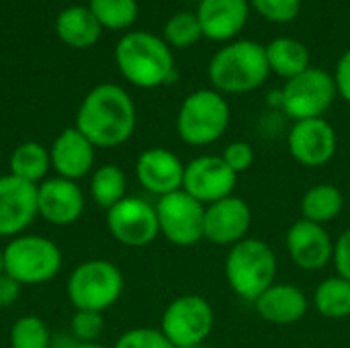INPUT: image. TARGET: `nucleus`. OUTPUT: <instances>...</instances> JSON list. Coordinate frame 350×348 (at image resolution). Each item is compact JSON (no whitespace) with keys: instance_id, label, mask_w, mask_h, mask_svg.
Returning a JSON list of instances; mask_svg holds the SVG:
<instances>
[{"instance_id":"nucleus-8","label":"nucleus","mask_w":350,"mask_h":348,"mask_svg":"<svg viewBox=\"0 0 350 348\" xmlns=\"http://www.w3.org/2000/svg\"><path fill=\"white\" fill-rule=\"evenodd\" d=\"M213 322L211 304L197 293H187L166 306L160 330L174 348H197L209 338Z\"/></svg>"},{"instance_id":"nucleus-25","label":"nucleus","mask_w":350,"mask_h":348,"mask_svg":"<svg viewBox=\"0 0 350 348\" xmlns=\"http://www.w3.org/2000/svg\"><path fill=\"white\" fill-rule=\"evenodd\" d=\"M8 174L25 183L39 185L47 178V172L51 168L49 150L39 142H23L12 150L8 158Z\"/></svg>"},{"instance_id":"nucleus-39","label":"nucleus","mask_w":350,"mask_h":348,"mask_svg":"<svg viewBox=\"0 0 350 348\" xmlns=\"http://www.w3.org/2000/svg\"><path fill=\"white\" fill-rule=\"evenodd\" d=\"M0 275H4V248H0Z\"/></svg>"},{"instance_id":"nucleus-34","label":"nucleus","mask_w":350,"mask_h":348,"mask_svg":"<svg viewBox=\"0 0 350 348\" xmlns=\"http://www.w3.org/2000/svg\"><path fill=\"white\" fill-rule=\"evenodd\" d=\"M221 160L240 176L242 172L250 170V166L254 164V148L248 142H232L224 148L221 152Z\"/></svg>"},{"instance_id":"nucleus-37","label":"nucleus","mask_w":350,"mask_h":348,"mask_svg":"<svg viewBox=\"0 0 350 348\" xmlns=\"http://www.w3.org/2000/svg\"><path fill=\"white\" fill-rule=\"evenodd\" d=\"M18 295H21V285L6 273L0 275V308L12 306L18 299Z\"/></svg>"},{"instance_id":"nucleus-22","label":"nucleus","mask_w":350,"mask_h":348,"mask_svg":"<svg viewBox=\"0 0 350 348\" xmlns=\"http://www.w3.org/2000/svg\"><path fill=\"white\" fill-rule=\"evenodd\" d=\"M55 33L66 45L86 49L100 39L103 27L88 6H68L55 18Z\"/></svg>"},{"instance_id":"nucleus-9","label":"nucleus","mask_w":350,"mask_h":348,"mask_svg":"<svg viewBox=\"0 0 350 348\" xmlns=\"http://www.w3.org/2000/svg\"><path fill=\"white\" fill-rule=\"evenodd\" d=\"M334 76L322 68H308L299 76L285 82L281 90V109L295 121L318 119L332 107L336 98Z\"/></svg>"},{"instance_id":"nucleus-14","label":"nucleus","mask_w":350,"mask_h":348,"mask_svg":"<svg viewBox=\"0 0 350 348\" xmlns=\"http://www.w3.org/2000/svg\"><path fill=\"white\" fill-rule=\"evenodd\" d=\"M250 228H252V209L238 195H230L205 207L203 236L211 244L232 248L234 244L248 238Z\"/></svg>"},{"instance_id":"nucleus-23","label":"nucleus","mask_w":350,"mask_h":348,"mask_svg":"<svg viewBox=\"0 0 350 348\" xmlns=\"http://www.w3.org/2000/svg\"><path fill=\"white\" fill-rule=\"evenodd\" d=\"M269 70L285 82L306 72L310 66V49L295 37H277L265 45Z\"/></svg>"},{"instance_id":"nucleus-12","label":"nucleus","mask_w":350,"mask_h":348,"mask_svg":"<svg viewBox=\"0 0 350 348\" xmlns=\"http://www.w3.org/2000/svg\"><path fill=\"white\" fill-rule=\"evenodd\" d=\"M236 185L238 174L221 160V156L205 154L185 164L183 191L205 207L234 195Z\"/></svg>"},{"instance_id":"nucleus-15","label":"nucleus","mask_w":350,"mask_h":348,"mask_svg":"<svg viewBox=\"0 0 350 348\" xmlns=\"http://www.w3.org/2000/svg\"><path fill=\"white\" fill-rule=\"evenodd\" d=\"M37 185L0 176V238H16L37 219Z\"/></svg>"},{"instance_id":"nucleus-26","label":"nucleus","mask_w":350,"mask_h":348,"mask_svg":"<svg viewBox=\"0 0 350 348\" xmlns=\"http://www.w3.org/2000/svg\"><path fill=\"white\" fill-rule=\"evenodd\" d=\"M90 197L92 201L109 211L119 201L127 197V176L117 164H103L92 170L90 176Z\"/></svg>"},{"instance_id":"nucleus-29","label":"nucleus","mask_w":350,"mask_h":348,"mask_svg":"<svg viewBox=\"0 0 350 348\" xmlns=\"http://www.w3.org/2000/svg\"><path fill=\"white\" fill-rule=\"evenodd\" d=\"M10 348H51L49 326L39 316H21L8 332Z\"/></svg>"},{"instance_id":"nucleus-11","label":"nucleus","mask_w":350,"mask_h":348,"mask_svg":"<svg viewBox=\"0 0 350 348\" xmlns=\"http://www.w3.org/2000/svg\"><path fill=\"white\" fill-rule=\"evenodd\" d=\"M107 230L127 248H146L160 236L156 207L139 197H125L107 211Z\"/></svg>"},{"instance_id":"nucleus-20","label":"nucleus","mask_w":350,"mask_h":348,"mask_svg":"<svg viewBox=\"0 0 350 348\" xmlns=\"http://www.w3.org/2000/svg\"><path fill=\"white\" fill-rule=\"evenodd\" d=\"M250 14V0H201L197 18L203 37L211 41H232L246 25Z\"/></svg>"},{"instance_id":"nucleus-2","label":"nucleus","mask_w":350,"mask_h":348,"mask_svg":"<svg viewBox=\"0 0 350 348\" xmlns=\"http://www.w3.org/2000/svg\"><path fill=\"white\" fill-rule=\"evenodd\" d=\"M115 62L121 76L137 88H158L174 76L172 49L162 37L146 31L123 35L115 47Z\"/></svg>"},{"instance_id":"nucleus-31","label":"nucleus","mask_w":350,"mask_h":348,"mask_svg":"<svg viewBox=\"0 0 350 348\" xmlns=\"http://www.w3.org/2000/svg\"><path fill=\"white\" fill-rule=\"evenodd\" d=\"M70 330L76 343H98V336L105 330V318L98 312L76 310L70 320Z\"/></svg>"},{"instance_id":"nucleus-19","label":"nucleus","mask_w":350,"mask_h":348,"mask_svg":"<svg viewBox=\"0 0 350 348\" xmlns=\"http://www.w3.org/2000/svg\"><path fill=\"white\" fill-rule=\"evenodd\" d=\"M94 146L76 127H68L53 139L49 148L51 168L57 176L78 183L94 168Z\"/></svg>"},{"instance_id":"nucleus-24","label":"nucleus","mask_w":350,"mask_h":348,"mask_svg":"<svg viewBox=\"0 0 350 348\" xmlns=\"http://www.w3.org/2000/svg\"><path fill=\"white\" fill-rule=\"evenodd\" d=\"M301 219H308L318 226L334 222L345 209V195L338 187L322 183L314 185L301 197Z\"/></svg>"},{"instance_id":"nucleus-10","label":"nucleus","mask_w":350,"mask_h":348,"mask_svg":"<svg viewBox=\"0 0 350 348\" xmlns=\"http://www.w3.org/2000/svg\"><path fill=\"white\" fill-rule=\"evenodd\" d=\"M154 207L158 215L160 236H164L170 244L189 248L205 240V205H201L183 189L160 197Z\"/></svg>"},{"instance_id":"nucleus-4","label":"nucleus","mask_w":350,"mask_h":348,"mask_svg":"<svg viewBox=\"0 0 350 348\" xmlns=\"http://www.w3.org/2000/svg\"><path fill=\"white\" fill-rule=\"evenodd\" d=\"M279 260L275 250L258 238H246L234 244L226 256V281L244 302L254 304L277 279Z\"/></svg>"},{"instance_id":"nucleus-6","label":"nucleus","mask_w":350,"mask_h":348,"mask_svg":"<svg viewBox=\"0 0 350 348\" xmlns=\"http://www.w3.org/2000/svg\"><path fill=\"white\" fill-rule=\"evenodd\" d=\"M230 125V105L221 92L201 88L191 92L176 115V133L187 146L215 144Z\"/></svg>"},{"instance_id":"nucleus-35","label":"nucleus","mask_w":350,"mask_h":348,"mask_svg":"<svg viewBox=\"0 0 350 348\" xmlns=\"http://www.w3.org/2000/svg\"><path fill=\"white\" fill-rule=\"evenodd\" d=\"M334 267L338 277L350 281V228H347L334 242Z\"/></svg>"},{"instance_id":"nucleus-30","label":"nucleus","mask_w":350,"mask_h":348,"mask_svg":"<svg viewBox=\"0 0 350 348\" xmlns=\"http://www.w3.org/2000/svg\"><path fill=\"white\" fill-rule=\"evenodd\" d=\"M203 37L197 12H176L164 25V41L168 47L187 49L193 47Z\"/></svg>"},{"instance_id":"nucleus-17","label":"nucleus","mask_w":350,"mask_h":348,"mask_svg":"<svg viewBox=\"0 0 350 348\" xmlns=\"http://www.w3.org/2000/svg\"><path fill=\"white\" fill-rule=\"evenodd\" d=\"M285 246L293 265L301 271H322L332 263L334 242L324 226L297 219L285 236Z\"/></svg>"},{"instance_id":"nucleus-36","label":"nucleus","mask_w":350,"mask_h":348,"mask_svg":"<svg viewBox=\"0 0 350 348\" xmlns=\"http://www.w3.org/2000/svg\"><path fill=\"white\" fill-rule=\"evenodd\" d=\"M334 84H336V92L350 103V49L345 51L336 64V70H334Z\"/></svg>"},{"instance_id":"nucleus-18","label":"nucleus","mask_w":350,"mask_h":348,"mask_svg":"<svg viewBox=\"0 0 350 348\" xmlns=\"http://www.w3.org/2000/svg\"><path fill=\"white\" fill-rule=\"evenodd\" d=\"M137 183L158 199L183 189L185 164L166 148H148L135 162Z\"/></svg>"},{"instance_id":"nucleus-1","label":"nucleus","mask_w":350,"mask_h":348,"mask_svg":"<svg viewBox=\"0 0 350 348\" xmlns=\"http://www.w3.org/2000/svg\"><path fill=\"white\" fill-rule=\"evenodd\" d=\"M137 111L129 92L117 84H98L82 101L76 115V129L94 148L123 146L135 131Z\"/></svg>"},{"instance_id":"nucleus-21","label":"nucleus","mask_w":350,"mask_h":348,"mask_svg":"<svg viewBox=\"0 0 350 348\" xmlns=\"http://www.w3.org/2000/svg\"><path fill=\"white\" fill-rule=\"evenodd\" d=\"M252 306L260 320L275 326H289L308 314L310 302L299 287L291 283H275Z\"/></svg>"},{"instance_id":"nucleus-38","label":"nucleus","mask_w":350,"mask_h":348,"mask_svg":"<svg viewBox=\"0 0 350 348\" xmlns=\"http://www.w3.org/2000/svg\"><path fill=\"white\" fill-rule=\"evenodd\" d=\"M72 348H111V347H105V345H100V343H76Z\"/></svg>"},{"instance_id":"nucleus-7","label":"nucleus","mask_w":350,"mask_h":348,"mask_svg":"<svg viewBox=\"0 0 350 348\" xmlns=\"http://www.w3.org/2000/svg\"><path fill=\"white\" fill-rule=\"evenodd\" d=\"M125 287L123 273L107 258H90L80 263L68 277V297L76 310L98 312L113 308Z\"/></svg>"},{"instance_id":"nucleus-28","label":"nucleus","mask_w":350,"mask_h":348,"mask_svg":"<svg viewBox=\"0 0 350 348\" xmlns=\"http://www.w3.org/2000/svg\"><path fill=\"white\" fill-rule=\"evenodd\" d=\"M88 8L92 10L100 27L111 31H121L131 27L139 12L135 0H90Z\"/></svg>"},{"instance_id":"nucleus-3","label":"nucleus","mask_w":350,"mask_h":348,"mask_svg":"<svg viewBox=\"0 0 350 348\" xmlns=\"http://www.w3.org/2000/svg\"><path fill=\"white\" fill-rule=\"evenodd\" d=\"M207 74L213 90L221 94L252 92L260 88L271 74L265 45L250 39L226 43L219 51L213 53Z\"/></svg>"},{"instance_id":"nucleus-5","label":"nucleus","mask_w":350,"mask_h":348,"mask_svg":"<svg viewBox=\"0 0 350 348\" xmlns=\"http://www.w3.org/2000/svg\"><path fill=\"white\" fill-rule=\"evenodd\" d=\"M59 246L37 234H21L4 246V273L21 287H37L53 281L62 271Z\"/></svg>"},{"instance_id":"nucleus-16","label":"nucleus","mask_w":350,"mask_h":348,"mask_svg":"<svg viewBox=\"0 0 350 348\" xmlns=\"http://www.w3.org/2000/svg\"><path fill=\"white\" fill-rule=\"evenodd\" d=\"M86 207L84 193L78 183L53 176L37 185V211L51 226L76 224Z\"/></svg>"},{"instance_id":"nucleus-32","label":"nucleus","mask_w":350,"mask_h":348,"mask_svg":"<svg viewBox=\"0 0 350 348\" xmlns=\"http://www.w3.org/2000/svg\"><path fill=\"white\" fill-rule=\"evenodd\" d=\"M250 6L271 23H291L301 10V0H250Z\"/></svg>"},{"instance_id":"nucleus-13","label":"nucleus","mask_w":350,"mask_h":348,"mask_svg":"<svg viewBox=\"0 0 350 348\" xmlns=\"http://www.w3.org/2000/svg\"><path fill=\"white\" fill-rule=\"evenodd\" d=\"M291 158L306 168L326 166L338 150L336 129L324 119H306L295 121L287 137Z\"/></svg>"},{"instance_id":"nucleus-33","label":"nucleus","mask_w":350,"mask_h":348,"mask_svg":"<svg viewBox=\"0 0 350 348\" xmlns=\"http://www.w3.org/2000/svg\"><path fill=\"white\" fill-rule=\"evenodd\" d=\"M113 348H174L160 328H131L123 332Z\"/></svg>"},{"instance_id":"nucleus-27","label":"nucleus","mask_w":350,"mask_h":348,"mask_svg":"<svg viewBox=\"0 0 350 348\" xmlns=\"http://www.w3.org/2000/svg\"><path fill=\"white\" fill-rule=\"evenodd\" d=\"M314 308L326 320H345L350 316V281L342 277L324 279L314 291Z\"/></svg>"}]
</instances>
